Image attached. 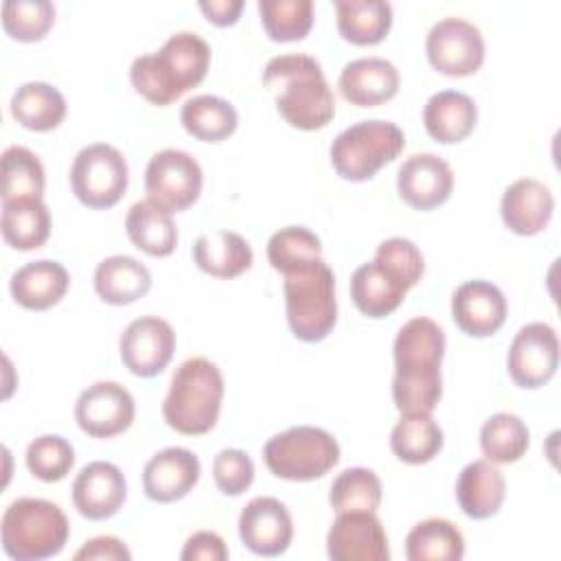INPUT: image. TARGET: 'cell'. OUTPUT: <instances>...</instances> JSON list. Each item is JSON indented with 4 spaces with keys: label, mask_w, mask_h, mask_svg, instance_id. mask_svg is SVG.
<instances>
[{
    "label": "cell",
    "mask_w": 561,
    "mask_h": 561,
    "mask_svg": "<svg viewBox=\"0 0 561 561\" xmlns=\"http://www.w3.org/2000/svg\"><path fill=\"white\" fill-rule=\"evenodd\" d=\"M136 416L131 392L116 381H96L88 386L75 403V421L92 438H112L123 434Z\"/></svg>",
    "instance_id": "cell-13"
},
{
    "label": "cell",
    "mask_w": 561,
    "mask_h": 561,
    "mask_svg": "<svg viewBox=\"0 0 561 561\" xmlns=\"http://www.w3.org/2000/svg\"><path fill=\"white\" fill-rule=\"evenodd\" d=\"M70 285L68 270L53 259L31 261L18 267L9 280L13 300L31 311H44L57 305Z\"/></svg>",
    "instance_id": "cell-24"
},
{
    "label": "cell",
    "mask_w": 561,
    "mask_h": 561,
    "mask_svg": "<svg viewBox=\"0 0 561 561\" xmlns=\"http://www.w3.org/2000/svg\"><path fill=\"white\" fill-rule=\"evenodd\" d=\"M199 9L208 22H213L217 26H230L239 20L243 0H210V2L202 0Z\"/></svg>",
    "instance_id": "cell-47"
},
{
    "label": "cell",
    "mask_w": 561,
    "mask_h": 561,
    "mask_svg": "<svg viewBox=\"0 0 561 561\" xmlns=\"http://www.w3.org/2000/svg\"><path fill=\"white\" fill-rule=\"evenodd\" d=\"M199 473V458L191 449L167 447L147 460L142 469V489L153 502H178L193 491Z\"/></svg>",
    "instance_id": "cell-20"
},
{
    "label": "cell",
    "mask_w": 561,
    "mask_h": 561,
    "mask_svg": "<svg viewBox=\"0 0 561 561\" xmlns=\"http://www.w3.org/2000/svg\"><path fill=\"white\" fill-rule=\"evenodd\" d=\"M322 259V243L305 226H287L267 241V261L283 276Z\"/></svg>",
    "instance_id": "cell-39"
},
{
    "label": "cell",
    "mask_w": 561,
    "mask_h": 561,
    "mask_svg": "<svg viewBox=\"0 0 561 561\" xmlns=\"http://www.w3.org/2000/svg\"><path fill=\"white\" fill-rule=\"evenodd\" d=\"M26 469L42 482L64 480L75 465L72 445L59 434H44L26 447Z\"/></svg>",
    "instance_id": "cell-42"
},
{
    "label": "cell",
    "mask_w": 561,
    "mask_h": 561,
    "mask_svg": "<svg viewBox=\"0 0 561 561\" xmlns=\"http://www.w3.org/2000/svg\"><path fill=\"white\" fill-rule=\"evenodd\" d=\"M285 311L291 333L302 342L324 340L337 320L335 276L324 259L283 276Z\"/></svg>",
    "instance_id": "cell-6"
},
{
    "label": "cell",
    "mask_w": 561,
    "mask_h": 561,
    "mask_svg": "<svg viewBox=\"0 0 561 561\" xmlns=\"http://www.w3.org/2000/svg\"><path fill=\"white\" fill-rule=\"evenodd\" d=\"M410 285L381 261L359 265L351 276V298L368 318L390 316L405 298Z\"/></svg>",
    "instance_id": "cell-23"
},
{
    "label": "cell",
    "mask_w": 561,
    "mask_h": 561,
    "mask_svg": "<svg viewBox=\"0 0 561 561\" xmlns=\"http://www.w3.org/2000/svg\"><path fill=\"white\" fill-rule=\"evenodd\" d=\"M427 61L447 77H467L484 64V37L480 28L462 18L438 20L425 37Z\"/></svg>",
    "instance_id": "cell-11"
},
{
    "label": "cell",
    "mask_w": 561,
    "mask_h": 561,
    "mask_svg": "<svg viewBox=\"0 0 561 561\" xmlns=\"http://www.w3.org/2000/svg\"><path fill=\"white\" fill-rule=\"evenodd\" d=\"M127 497L123 471L105 460L88 462L72 482V504L81 517L103 522L116 515Z\"/></svg>",
    "instance_id": "cell-19"
},
{
    "label": "cell",
    "mask_w": 561,
    "mask_h": 561,
    "mask_svg": "<svg viewBox=\"0 0 561 561\" xmlns=\"http://www.w3.org/2000/svg\"><path fill=\"white\" fill-rule=\"evenodd\" d=\"M261 24L274 42H298L313 26L311 0H259Z\"/></svg>",
    "instance_id": "cell-40"
},
{
    "label": "cell",
    "mask_w": 561,
    "mask_h": 561,
    "mask_svg": "<svg viewBox=\"0 0 561 561\" xmlns=\"http://www.w3.org/2000/svg\"><path fill=\"white\" fill-rule=\"evenodd\" d=\"M403 147L405 136L399 125L373 118L342 129L329 147V158L340 178L348 182H364L383 164L392 162Z\"/></svg>",
    "instance_id": "cell-7"
},
{
    "label": "cell",
    "mask_w": 561,
    "mask_h": 561,
    "mask_svg": "<svg viewBox=\"0 0 561 561\" xmlns=\"http://www.w3.org/2000/svg\"><path fill=\"white\" fill-rule=\"evenodd\" d=\"M180 559H184V561H226L228 548L217 533L197 530L186 539V543L180 552Z\"/></svg>",
    "instance_id": "cell-45"
},
{
    "label": "cell",
    "mask_w": 561,
    "mask_h": 561,
    "mask_svg": "<svg viewBox=\"0 0 561 561\" xmlns=\"http://www.w3.org/2000/svg\"><path fill=\"white\" fill-rule=\"evenodd\" d=\"M399 70L383 57L348 61L337 79L342 96L357 107H377L399 92Z\"/></svg>",
    "instance_id": "cell-22"
},
{
    "label": "cell",
    "mask_w": 561,
    "mask_h": 561,
    "mask_svg": "<svg viewBox=\"0 0 561 561\" xmlns=\"http://www.w3.org/2000/svg\"><path fill=\"white\" fill-rule=\"evenodd\" d=\"M193 261L215 278H234L252 267L254 252L239 232L213 230L193 243Z\"/></svg>",
    "instance_id": "cell-27"
},
{
    "label": "cell",
    "mask_w": 561,
    "mask_h": 561,
    "mask_svg": "<svg viewBox=\"0 0 561 561\" xmlns=\"http://www.w3.org/2000/svg\"><path fill=\"white\" fill-rule=\"evenodd\" d=\"M454 188V171L436 153H414L397 171V191L401 199L416 210H432L445 204Z\"/></svg>",
    "instance_id": "cell-17"
},
{
    "label": "cell",
    "mask_w": 561,
    "mask_h": 561,
    "mask_svg": "<svg viewBox=\"0 0 561 561\" xmlns=\"http://www.w3.org/2000/svg\"><path fill=\"white\" fill-rule=\"evenodd\" d=\"M44 167L39 158L20 145H11L2 153V202L9 199H42Z\"/></svg>",
    "instance_id": "cell-37"
},
{
    "label": "cell",
    "mask_w": 561,
    "mask_h": 561,
    "mask_svg": "<svg viewBox=\"0 0 561 561\" xmlns=\"http://www.w3.org/2000/svg\"><path fill=\"white\" fill-rule=\"evenodd\" d=\"M75 559H99V561H129L131 559V552L127 550V546L118 539V537H112V535H101V537H94L90 541H85L77 552H75Z\"/></svg>",
    "instance_id": "cell-46"
},
{
    "label": "cell",
    "mask_w": 561,
    "mask_h": 561,
    "mask_svg": "<svg viewBox=\"0 0 561 561\" xmlns=\"http://www.w3.org/2000/svg\"><path fill=\"white\" fill-rule=\"evenodd\" d=\"M267 469L283 480L307 482L329 473L340 460V445L322 427L296 425L263 445Z\"/></svg>",
    "instance_id": "cell-8"
},
{
    "label": "cell",
    "mask_w": 561,
    "mask_h": 561,
    "mask_svg": "<svg viewBox=\"0 0 561 561\" xmlns=\"http://www.w3.org/2000/svg\"><path fill=\"white\" fill-rule=\"evenodd\" d=\"M392 355V401L397 410L401 414H432L443 394V329L432 318L425 316L408 320L394 337Z\"/></svg>",
    "instance_id": "cell-1"
},
{
    "label": "cell",
    "mask_w": 561,
    "mask_h": 561,
    "mask_svg": "<svg viewBox=\"0 0 561 561\" xmlns=\"http://www.w3.org/2000/svg\"><path fill=\"white\" fill-rule=\"evenodd\" d=\"M390 449L408 465L430 462L443 449V430L432 414H401L390 432Z\"/></svg>",
    "instance_id": "cell-35"
},
{
    "label": "cell",
    "mask_w": 561,
    "mask_h": 561,
    "mask_svg": "<svg viewBox=\"0 0 561 561\" xmlns=\"http://www.w3.org/2000/svg\"><path fill=\"white\" fill-rule=\"evenodd\" d=\"M261 79L274 92L278 114L291 127L313 131L331 123L335 99L322 66L311 55L289 53L272 57Z\"/></svg>",
    "instance_id": "cell-2"
},
{
    "label": "cell",
    "mask_w": 561,
    "mask_h": 561,
    "mask_svg": "<svg viewBox=\"0 0 561 561\" xmlns=\"http://www.w3.org/2000/svg\"><path fill=\"white\" fill-rule=\"evenodd\" d=\"M0 228L11 248L37 250L50 234V210L42 199L2 202Z\"/></svg>",
    "instance_id": "cell-32"
},
{
    "label": "cell",
    "mask_w": 561,
    "mask_h": 561,
    "mask_svg": "<svg viewBox=\"0 0 561 561\" xmlns=\"http://www.w3.org/2000/svg\"><path fill=\"white\" fill-rule=\"evenodd\" d=\"M405 557L410 561H460L465 557V537L449 519L430 517L408 533Z\"/></svg>",
    "instance_id": "cell-34"
},
{
    "label": "cell",
    "mask_w": 561,
    "mask_h": 561,
    "mask_svg": "<svg viewBox=\"0 0 561 561\" xmlns=\"http://www.w3.org/2000/svg\"><path fill=\"white\" fill-rule=\"evenodd\" d=\"M94 289L107 305H131L151 289V272L134 256L114 254L96 265Z\"/></svg>",
    "instance_id": "cell-29"
},
{
    "label": "cell",
    "mask_w": 561,
    "mask_h": 561,
    "mask_svg": "<svg viewBox=\"0 0 561 561\" xmlns=\"http://www.w3.org/2000/svg\"><path fill=\"white\" fill-rule=\"evenodd\" d=\"M55 22V4L48 0H7L2 26L18 42H39Z\"/></svg>",
    "instance_id": "cell-41"
},
{
    "label": "cell",
    "mask_w": 561,
    "mask_h": 561,
    "mask_svg": "<svg viewBox=\"0 0 561 561\" xmlns=\"http://www.w3.org/2000/svg\"><path fill=\"white\" fill-rule=\"evenodd\" d=\"M375 259L388 265L392 272H397L410 287H414L425 272V261L421 250L414 245V241L403 237H390L381 241L377 245Z\"/></svg>",
    "instance_id": "cell-44"
},
{
    "label": "cell",
    "mask_w": 561,
    "mask_h": 561,
    "mask_svg": "<svg viewBox=\"0 0 561 561\" xmlns=\"http://www.w3.org/2000/svg\"><path fill=\"white\" fill-rule=\"evenodd\" d=\"M129 169L125 156L107 145L92 142L79 149L70 167V186L75 197L88 208H110L127 191Z\"/></svg>",
    "instance_id": "cell-9"
},
{
    "label": "cell",
    "mask_w": 561,
    "mask_h": 561,
    "mask_svg": "<svg viewBox=\"0 0 561 561\" xmlns=\"http://www.w3.org/2000/svg\"><path fill=\"white\" fill-rule=\"evenodd\" d=\"M11 116L26 129L50 131L66 118V99L46 81H28L13 92Z\"/></svg>",
    "instance_id": "cell-31"
},
{
    "label": "cell",
    "mask_w": 561,
    "mask_h": 561,
    "mask_svg": "<svg viewBox=\"0 0 561 561\" xmlns=\"http://www.w3.org/2000/svg\"><path fill=\"white\" fill-rule=\"evenodd\" d=\"M506 482L502 471L484 460H473L462 467L456 482V500L462 513L471 519L493 517L504 502Z\"/></svg>",
    "instance_id": "cell-26"
},
{
    "label": "cell",
    "mask_w": 561,
    "mask_h": 561,
    "mask_svg": "<svg viewBox=\"0 0 561 561\" xmlns=\"http://www.w3.org/2000/svg\"><path fill=\"white\" fill-rule=\"evenodd\" d=\"M239 537L259 557L283 554L294 537V522L287 506L276 497H254L239 515Z\"/></svg>",
    "instance_id": "cell-16"
},
{
    "label": "cell",
    "mask_w": 561,
    "mask_h": 561,
    "mask_svg": "<svg viewBox=\"0 0 561 561\" xmlns=\"http://www.w3.org/2000/svg\"><path fill=\"white\" fill-rule=\"evenodd\" d=\"M2 548L15 561H42L64 550L70 524L66 513L50 500L18 497L0 524Z\"/></svg>",
    "instance_id": "cell-5"
},
{
    "label": "cell",
    "mask_w": 561,
    "mask_h": 561,
    "mask_svg": "<svg viewBox=\"0 0 561 561\" xmlns=\"http://www.w3.org/2000/svg\"><path fill=\"white\" fill-rule=\"evenodd\" d=\"M506 366L519 388L535 390L548 383L559 368L557 331L546 322L524 324L508 346Z\"/></svg>",
    "instance_id": "cell-12"
},
{
    "label": "cell",
    "mask_w": 561,
    "mask_h": 561,
    "mask_svg": "<svg viewBox=\"0 0 561 561\" xmlns=\"http://www.w3.org/2000/svg\"><path fill=\"white\" fill-rule=\"evenodd\" d=\"M125 368L136 377H153L167 368L175 351L173 327L158 316L131 320L118 342Z\"/></svg>",
    "instance_id": "cell-14"
},
{
    "label": "cell",
    "mask_w": 561,
    "mask_h": 561,
    "mask_svg": "<svg viewBox=\"0 0 561 561\" xmlns=\"http://www.w3.org/2000/svg\"><path fill=\"white\" fill-rule=\"evenodd\" d=\"M530 447V432L526 423L513 412H497L489 416L480 430V449L493 465L517 462Z\"/></svg>",
    "instance_id": "cell-36"
},
{
    "label": "cell",
    "mask_w": 561,
    "mask_h": 561,
    "mask_svg": "<svg viewBox=\"0 0 561 561\" xmlns=\"http://www.w3.org/2000/svg\"><path fill=\"white\" fill-rule=\"evenodd\" d=\"M506 311V296L491 280H465L451 296V318L456 327L471 337L493 335L504 324Z\"/></svg>",
    "instance_id": "cell-18"
},
{
    "label": "cell",
    "mask_w": 561,
    "mask_h": 561,
    "mask_svg": "<svg viewBox=\"0 0 561 561\" xmlns=\"http://www.w3.org/2000/svg\"><path fill=\"white\" fill-rule=\"evenodd\" d=\"M337 31L357 46L379 44L392 26V4L386 0H335Z\"/></svg>",
    "instance_id": "cell-30"
},
{
    "label": "cell",
    "mask_w": 561,
    "mask_h": 561,
    "mask_svg": "<svg viewBox=\"0 0 561 561\" xmlns=\"http://www.w3.org/2000/svg\"><path fill=\"white\" fill-rule=\"evenodd\" d=\"M476 123V101L460 90H440L432 94L423 107V125L427 134L443 145L465 140Z\"/></svg>",
    "instance_id": "cell-25"
},
{
    "label": "cell",
    "mask_w": 561,
    "mask_h": 561,
    "mask_svg": "<svg viewBox=\"0 0 561 561\" xmlns=\"http://www.w3.org/2000/svg\"><path fill=\"white\" fill-rule=\"evenodd\" d=\"M329 504L335 513L373 511L381 504V480L373 469L348 467L331 484Z\"/></svg>",
    "instance_id": "cell-38"
},
{
    "label": "cell",
    "mask_w": 561,
    "mask_h": 561,
    "mask_svg": "<svg viewBox=\"0 0 561 561\" xmlns=\"http://www.w3.org/2000/svg\"><path fill=\"white\" fill-rule=\"evenodd\" d=\"M224 401V375L206 357L184 359L162 403V416L180 434L197 436L215 427Z\"/></svg>",
    "instance_id": "cell-4"
},
{
    "label": "cell",
    "mask_w": 561,
    "mask_h": 561,
    "mask_svg": "<svg viewBox=\"0 0 561 561\" xmlns=\"http://www.w3.org/2000/svg\"><path fill=\"white\" fill-rule=\"evenodd\" d=\"M327 554L333 561H388L386 530L373 511L337 513L327 535Z\"/></svg>",
    "instance_id": "cell-15"
},
{
    "label": "cell",
    "mask_w": 561,
    "mask_h": 561,
    "mask_svg": "<svg viewBox=\"0 0 561 561\" xmlns=\"http://www.w3.org/2000/svg\"><path fill=\"white\" fill-rule=\"evenodd\" d=\"M213 480L224 495H241L254 480V462L243 449H221L213 458Z\"/></svg>",
    "instance_id": "cell-43"
},
{
    "label": "cell",
    "mask_w": 561,
    "mask_h": 561,
    "mask_svg": "<svg viewBox=\"0 0 561 561\" xmlns=\"http://www.w3.org/2000/svg\"><path fill=\"white\" fill-rule=\"evenodd\" d=\"M129 241L149 256H169L178 245V228L171 210L153 199L131 204L125 217Z\"/></svg>",
    "instance_id": "cell-28"
},
{
    "label": "cell",
    "mask_w": 561,
    "mask_h": 561,
    "mask_svg": "<svg viewBox=\"0 0 561 561\" xmlns=\"http://www.w3.org/2000/svg\"><path fill=\"white\" fill-rule=\"evenodd\" d=\"M204 186L199 162L182 149H162L151 156L145 169V188L149 199L171 213L191 208Z\"/></svg>",
    "instance_id": "cell-10"
},
{
    "label": "cell",
    "mask_w": 561,
    "mask_h": 561,
    "mask_svg": "<svg viewBox=\"0 0 561 561\" xmlns=\"http://www.w3.org/2000/svg\"><path fill=\"white\" fill-rule=\"evenodd\" d=\"M210 66L208 42L193 33H173L156 53L131 61L129 81L134 90L153 105H169L199 85Z\"/></svg>",
    "instance_id": "cell-3"
},
{
    "label": "cell",
    "mask_w": 561,
    "mask_h": 561,
    "mask_svg": "<svg viewBox=\"0 0 561 561\" xmlns=\"http://www.w3.org/2000/svg\"><path fill=\"white\" fill-rule=\"evenodd\" d=\"M184 129L204 142H219L234 134L239 114L234 105L215 94H197L188 99L180 110Z\"/></svg>",
    "instance_id": "cell-33"
},
{
    "label": "cell",
    "mask_w": 561,
    "mask_h": 561,
    "mask_svg": "<svg viewBox=\"0 0 561 561\" xmlns=\"http://www.w3.org/2000/svg\"><path fill=\"white\" fill-rule=\"evenodd\" d=\"M552 213L554 197L550 188L535 178H519L508 184L500 202L504 226L519 237H533L546 230Z\"/></svg>",
    "instance_id": "cell-21"
}]
</instances>
